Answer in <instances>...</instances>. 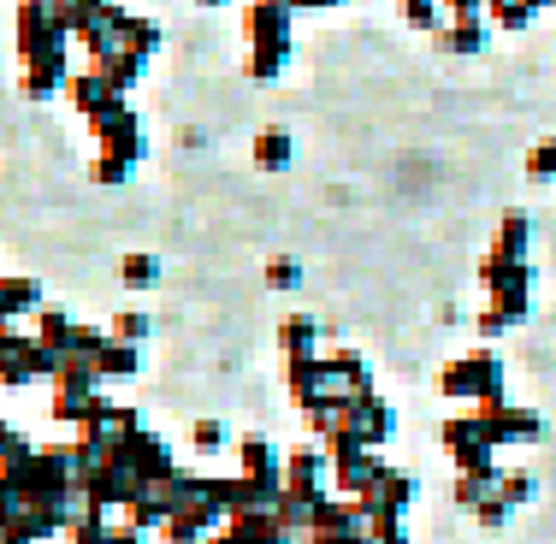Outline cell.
I'll use <instances>...</instances> for the list:
<instances>
[{
    "instance_id": "obj_20",
    "label": "cell",
    "mask_w": 556,
    "mask_h": 544,
    "mask_svg": "<svg viewBox=\"0 0 556 544\" xmlns=\"http://www.w3.org/2000/svg\"><path fill=\"white\" fill-rule=\"evenodd\" d=\"M249 154H255L261 172H285L290 161H296V142H290L285 130L273 125V130H261V137H255V149H249Z\"/></svg>"
},
{
    "instance_id": "obj_1",
    "label": "cell",
    "mask_w": 556,
    "mask_h": 544,
    "mask_svg": "<svg viewBox=\"0 0 556 544\" xmlns=\"http://www.w3.org/2000/svg\"><path fill=\"white\" fill-rule=\"evenodd\" d=\"M439 391L444 396H468L473 408H492L503 403V367H497V355L492 350H473V355H462V362H450L444 374H439Z\"/></svg>"
},
{
    "instance_id": "obj_5",
    "label": "cell",
    "mask_w": 556,
    "mask_h": 544,
    "mask_svg": "<svg viewBox=\"0 0 556 544\" xmlns=\"http://www.w3.org/2000/svg\"><path fill=\"white\" fill-rule=\"evenodd\" d=\"M332 456V485H338V497H362L367 485L386 473V461L374 456V450H362V444H338V450H326Z\"/></svg>"
},
{
    "instance_id": "obj_35",
    "label": "cell",
    "mask_w": 556,
    "mask_h": 544,
    "mask_svg": "<svg viewBox=\"0 0 556 544\" xmlns=\"http://www.w3.org/2000/svg\"><path fill=\"white\" fill-rule=\"evenodd\" d=\"M190 444H195V450H207V456H214V450H225V427H219V420H195Z\"/></svg>"
},
{
    "instance_id": "obj_34",
    "label": "cell",
    "mask_w": 556,
    "mask_h": 544,
    "mask_svg": "<svg viewBox=\"0 0 556 544\" xmlns=\"http://www.w3.org/2000/svg\"><path fill=\"white\" fill-rule=\"evenodd\" d=\"M130 172H137L130 161H118V154H101V161H96V184H108V190H113V184H125Z\"/></svg>"
},
{
    "instance_id": "obj_24",
    "label": "cell",
    "mask_w": 556,
    "mask_h": 544,
    "mask_svg": "<svg viewBox=\"0 0 556 544\" xmlns=\"http://www.w3.org/2000/svg\"><path fill=\"white\" fill-rule=\"evenodd\" d=\"M118 278H125L130 290H149L154 278H161V261H154V255H142V249H130V255L118 261Z\"/></svg>"
},
{
    "instance_id": "obj_15",
    "label": "cell",
    "mask_w": 556,
    "mask_h": 544,
    "mask_svg": "<svg viewBox=\"0 0 556 544\" xmlns=\"http://www.w3.org/2000/svg\"><path fill=\"white\" fill-rule=\"evenodd\" d=\"M278 350H285V362H314L320 355V320L314 314H290L278 326Z\"/></svg>"
},
{
    "instance_id": "obj_36",
    "label": "cell",
    "mask_w": 556,
    "mask_h": 544,
    "mask_svg": "<svg viewBox=\"0 0 556 544\" xmlns=\"http://www.w3.org/2000/svg\"><path fill=\"white\" fill-rule=\"evenodd\" d=\"M473 521H480V527H492V533H497V527H503V521H509V503H503V497H497V491H492V497H485V503H480V509H473Z\"/></svg>"
},
{
    "instance_id": "obj_42",
    "label": "cell",
    "mask_w": 556,
    "mask_h": 544,
    "mask_svg": "<svg viewBox=\"0 0 556 544\" xmlns=\"http://www.w3.org/2000/svg\"><path fill=\"white\" fill-rule=\"evenodd\" d=\"M0 438H7V427H0Z\"/></svg>"
},
{
    "instance_id": "obj_40",
    "label": "cell",
    "mask_w": 556,
    "mask_h": 544,
    "mask_svg": "<svg viewBox=\"0 0 556 544\" xmlns=\"http://www.w3.org/2000/svg\"><path fill=\"white\" fill-rule=\"evenodd\" d=\"M273 7H285V12H314V0H273Z\"/></svg>"
},
{
    "instance_id": "obj_32",
    "label": "cell",
    "mask_w": 556,
    "mask_h": 544,
    "mask_svg": "<svg viewBox=\"0 0 556 544\" xmlns=\"http://www.w3.org/2000/svg\"><path fill=\"white\" fill-rule=\"evenodd\" d=\"M108 338L113 343H142V338H149V314H118Z\"/></svg>"
},
{
    "instance_id": "obj_22",
    "label": "cell",
    "mask_w": 556,
    "mask_h": 544,
    "mask_svg": "<svg viewBox=\"0 0 556 544\" xmlns=\"http://www.w3.org/2000/svg\"><path fill=\"white\" fill-rule=\"evenodd\" d=\"M485 12H492L497 30H527L539 12V0H485Z\"/></svg>"
},
{
    "instance_id": "obj_6",
    "label": "cell",
    "mask_w": 556,
    "mask_h": 544,
    "mask_svg": "<svg viewBox=\"0 0 556 544\" xmlns=\"http://www.w3.org/2000/svg\"><path fill=\"white\" fill-rule=\"evenodd\" d=\"M118 461H125V468L137 473L142 485H154V480H166V473H178V456H172V450H166L154 432H137L125 450H118Z\"/></svg>"
},
{
    "instance_id": "obj_26",
    "label": "cell",
    "mask_w": 556,
    "mask_h": 544,
    "mask_svg": "<svg viewBox=\"0 0 556 544\" xmlns=\"http://www.w3.org/2000/svg\"><path fill=\"white\" fill-rule=\"evenodd\" d=\"M285 65H290V48H249V77L255 84H278Z\"/></svg>"
},
{
    "instance_id": "obj_37",
    "label": "cell",
    "mask_w": 556,
    "mask_h": 544,
    "mask_svg": "<svg viewBox=\"0 0 556 544\" xmlns=\"http://www.w3.org/2000/svg\"><path fill=\"white\" fill-rule=\"evenodd\" d=\"M108 544H142V533H137V527H108Z\"/></svg>"
},
{
    "instance_id": "obj_41",
    "label": "cell",
    "mask_w": 556,
    "mask_h": 544,
    "mask_svg": "<svg viewBox=\"0 0 556 544\" xmlns=\"http://www.w3.org/2000/svg\"><path fill=\"white\" fill-rule=\"evenodd\" d=\"M202 7H225V0H202Z\"/></svg>"
},
{
    "instance_id": "obj_4",
    "label": "cell",
    "mask_w": 556,
    "mask_h": 544,
    "mask_svg": "<svg viewBox=\"0 0 556 544\" xmlns=\"http://www.w3.org/2000/svg\"><path fill=\"white\" fill-rule=\"evenodd\" d=\"M65 96H72V107L84 113V118H101V113L125 107V96L113 89L108 65H96V60H84V65H77V72H72V84H65Z\"/></svg>"
},
{
    "instance_id": "obj_23",
    "label": "cell",
    "mask_w": 556,
    "mask_h": 544,
    "mask_svg": "<svg viewBox=\"0 0 556 544\" xmlns=\"http://www.w3.org/2000/svg\"><path fill=\"white\" fill-rule=\"evenodd\" d=\"M125 48L149 60L154 48H161V24H154V18H137V12H125Z\"/></svg>"
},
{
    "instance_id": "obj_13",
    "label": "cell",
    "mask_w": 556,
    "mask_h": 544,
    "mask_svg": "<svg viewBox=\"0 0 556 544\" xmlns=\"http://www.w3.org/2000/svg\"><path fill=\"white\" fill-rule=\"evenodd\" d=\"M42 308V284L36 278H18V273H0V326H18L24 314Z\"/></svg>"
},
{
    "instance_id": "obj_21",
    "label": "cell",
    "mask_w": 556,
    "mask_h": 544,
    "mask_svg": "<svg viewBox=\"0 0 556 544\" xmlns=\"http://www.w3.org/2000/svg\"><path fill=\"white\" fill-rule=\"evenodd\" d=\"M527 237H533V225H527V214H503V225H497V249H492V255L527 261Z\"/></svg>"
},
{
    "instance_id": "obj_8",
    "label": "cell",
    "mask_w": 556,
    "mask_h": 544,
    "mask_svg": "<svg viewBox=\"0 0 556 544\" xmlns=\"http://www.w3.org/2000/svg\"><path fill=\"white\" fill-rule=\"evenodd\" d=\"M72 42H84V54L96 60V65H108L118 48H125V7H108L101 18H89V24H77L72 30Z\"/></svg>"
},
{
    "instance_id": "obj_7",
    "label": "cell",
    "mask_w": 556,
    "mask_h": 544,
    "mask_svg": "<svg viewBox=\"0 0 556 544\" xmlns=\"http://www.w3.org/2000/svg\"><path fill=\"white\" fill-rule=\"evenodd\" d=\"M137 432H142L137 408H118V403H101L96 415H89V427L77 432V438H89V444H101V450H113V456H118V450H125V444H130V438H137Z\"/></svg>"
},
{
    "instance_id": "obj_19",
    "label": "cell",
    "mask_w": 556,
    "mask_h": 544,
    "mask_svg": "<svg viewBox=\"0 0 556 544\" xmlns=\"http://www.w3.org/2000/svg\"><path fill=\"white\" fill-rule=\"evenodd\" d=\"M137 367H142V350L137 343H101V355H96V379H137Z\"/></svg>"
},
{
    "instance_id": "obj_30",
    "label": "cell",
    "mask_w": 556,
    "mask_h": 544,
    "mask_svg": "<svg viewBox=\"0 0 556 544\" xmlns=\"http://www.w3.org/2000/svg\"><path fill=\"white\" fill-rule=\"evenodd\" d=\"M113 0H60V12H65V30H77V24H89V18H101Z\"/></svg>"
},
{
    "instance_id": "obj_3",
    "label": "cell",
    "mask_w": 556,
    "mask_h": 544,
    "mask_svg": "<svg viewBox=\"0 0 556 544\" xmlns=\"http://www.w3.org/2000/svg\"><path fill=\"white\" fill-rule=\"evenodd\" d=\"M89 130H96L101 154H118V161H130V166H142V154H149V137H142V118L130 101L113 113H101V118H89Z\"/></svg>"
},
{
    "instance_id": "obj_28",
    "label": "cell",
    "mask_w": 556,
    "mask_h": 544,
    "mask_svg": "<svg viewBox=\"0 0 556 544\" xmlns=\"http://www.w3.org/2000/svg\"><path fill=\"white\" fill-rule=\"evenodd\" d=\"M527 178H533V184H551L556 178V137H545V142H533V149H527Z\"/></svg>"
},
{
    "instance_id": "obj_10",
    "label": "cell",
    "mask_w": 556,
    "mask_h": 544,
    "mask_svg": "<svg viewBox=\"0 0 556 544\" xmlns=\"http://www.w3.org/2000/svg\"><path fill=\"white\" fill-rule=\"evenodd\" d=\"M72 84V65H65V48H48V54H30L24 60V96L30 101H48L54 89Z\"/></svg>"
},
{
    "instance_id": "obj_11",
    "label": "cell",
    "mask_w": 556,
    "mask_h": 544,
    "mask_svg": "<svg viewBox=\"0 0 556 544\" xmlns=\"http://www.w3.org/2000/svg\"><path fill=\"white\" fill-rule=\"evenodd\" d=\"M386 438H391V408L379 403L374 391H367V396H355V403H350V444L379 450Z\"/></svg>"
},
{
    "instance_id": "obj_25",
    "label": "cell",
    "mask_w": 556,
    "mask_h": 544,
    "mask_svg": "<svg viewBox=\"0 0 556 544\" xmlns=\"http://www.w3.org/2000/svg\"><path fill=\"white\" fill-rule=\"evenodd\" d=\"M161 539L166 544H207V539H214V533H207V527L202 521H195V515H166V521H161Z\"/></svg>"
},
{
    "instance_id": "obj_16",
    "label": "cell",
    "mask_w": 556,
    "mask_h": 544,
    "mask_svg": "<svg viewBox=\"0 0 556 544\" xmlns=\"http://www.w3.org/2000/svg\"><path fill=\"white\" fill-rule=\"evenodd\" d=\"M237 473H243V480H278V473H285V456H278L267 438H243V444H237Z\"/></svg>"
},
{
    "instance_id": "obj_33",
    "label": "cell",
    "mask_w": 556,
    "mask_h": 544,
    "mask_svg": "<svg viewBox=\"0 0 556 544\" xmlns=\"http://www.w3.org/2000/svg\"><path fill=\"white\" fill-rule=\"evenodd\" d=\"M497 497L515 509V503H527V497H533V480H527V473H497Z\"/></svg>"
},
{
    "instance_id": "obj_31",
    "label": "cell",
    "mask_w": 556,
    "mask_h": 544,
    "mask_svg": "<svg viewBox=\"0 0 556 544\" xmlns=\"http://www.w3.org/2000/svg\"><path fill=\"white\" fill-rule=\"evenodd\" d=\"M267 284H273V290H296V284H302V267H296L290 255H273V261H267Z\"/></svg>"
},
{
    "instance_id": "obj_12",
    "label": "cell",
    "mask_w": 556,
    "mask_h": 544,
    "mask_svg": "<svg viewBox=\"0 0 556 544\" xmlns=\"http://www.w3.org/2000/svg\"><path fill=\"white\" fill-rule=\"evenodd\" d=\"M326 480H332V456L314 444H296L285 456V491H326Z\"/></svg>"
},
{
    "instance_id": "obj_14",
    "label": "cell",
    "mask_w": 556,
    "mask_h": 544,
    "mask_svg": "<svg viewBox=\"0 0 556 544\" xmlns=\"http://www.w3.org/2000/svg\"><path fill=\"white\" fill-rule=\"evenodd\" d=\"M108 403V396L96 391V384H54V420H65V427H77L84 432L89 427V415Z\"/></svg>"
},
{
    "instance_id": "obj_18",
    "label": "cell",
    "mask_w": 556,
    "mask_h": 544,
    "mask_svg": "<svg viewBox=\"0 0 556 544\" xmlns=\"http://www.w3.org/2000/svg\"><path fill=\"white\" fill-rule=\"evenodd\" d=\"M72 331H77V320H72L65 308H36V326H30V338L42 343V350L65 355V343H72Z\"/></svg>"
},
{
    "instance_id": "obj_9",
    "label": "cell",
    "mask_w": 556,
    "mask_h": 544,
    "mask_svg": "<svg viewBox=\"0 0 556 544\" xmlns=\"http://www.w3.org/2000/svg\"><path fill=\"white\" fill-rule=\"evenodd\" d=\"M290 18H296V12L273 7V0H249V7H243L249 48H290Z\"/></svg>"
},
{
    "instance_id": "obj_39",
    "label": "cell",
    "mask_w": 556,
    "mask_h": 544,
    "mask_svg": "<svg viewBox=\"0 0 556 544\" xmlns=\"http://www.w3.org/2000/svg\"><path fill=\"white\" fill-rule=\"evenodd\" d=\"M367 544H408V539H403V527H391V533H379V539H367Z\"/></svg>"
},
{
    "instance_id": "obj_27",
    "label": "cell",
    "mask_w": 556,
    "mask_h": 544,
    "mask_svg": "<svg viewBox=\"0 0 556 544\" xmlns=\"http://www.w3.org/2000/svg\"><path fill=\"white\" fill-rule=\"evenodd\" d=\"M142 65H149V60H142V54H130V48H118V54L108 60V77H113V89H118V96H130V84L142 77Z\"/></svg>"
},
{
    "instance_id": "obj_29",
    "label": "cell",
    "mask_w": 556,
    "mask_h": 544,
    "mask_svg": "<svg viewBox=\"0 0 556 544\" xmlns=\"http://www.w3.org/2000/svg\"><path fill=\"white\" fill-rule=\"evenodd\" d=\"M403 18L415 24V30H439V24H444V0H403Z\"/></svg>"
},
{
    "instance_id": "obj_38",
    "label": "cell",
    "mask_w": 556,
    "mask_h": 544,
    "mask_svg": "<svg viewBox=\"0 0 556 544\" xmlns=\"http://www.w3.org/2000/svg\"><path fill=\"white\" fill-rule=\"evenodd\" d=\"M77 544H108V521H101V527H84V533H72Z\"/></svg>"
},
{
    "instance_id": "obj_17",
    "label": "cell",
    "mask_w": 556,
    "mask_h": 544,
    "mask_svg": "<svg viewBox=\"0 0 556 544\" xmlns=\"http://www.w3.org/2000/svg\"><path fill=\"white\" fill-rule=\"evenodd\" d=\"M432 42H439L444 54H480L485 48V18H444L439 30H432Z\"/></svg>"
},
{
    "instance_id": "obj_2",
    "label": "cell",
    "mask_w": 556,
    "mask_h": 544,
    "mask_svg": "<svg viewBox=\"0 0 556 544\" xmlns=\"http://www.w3.org/2000/svg\"><path fill=\"white\" fill-rule=\"evenodd\" d=\"M72 30H65L60 0H18V60L48 54V48H65Z\"/></svg>"
}]
</instances>
